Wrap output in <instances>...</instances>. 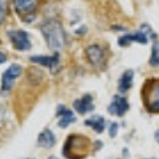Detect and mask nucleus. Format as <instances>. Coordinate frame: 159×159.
Masks as SVG:
<instances>
[{
  "label": "nucleus",
  "instance_id": "14",
  "mask_svg": "<svg viewBox=\"0 0 159 159\" xmlns=\"http://www.w3.org/2000/svg\"><path fill=\"white\" fill-rule=\"evenodd\" d=\"M129 37H130V41L131 43H138V44H143V45H146L148 43V34L141 29V31H137L134 33H130L129 34Z\"/></svg>",
  "mask_w": 159,
  "mask_h": 159
},
{
  "label": "nucleus",
  "instance_id": "9",
  "mask_svg": "<svg viewBox=\"0 0 159 159\" xmlns=\"http://www.w3.org/2000/svg\"><path fill=\"white\" fill-rule=\"evenodd\" d=\"M73 107L74 110L80 114H86L89 111H93L94 110V105H93V98L90 94H85V96H82L80 99H76V101L73 102Z\"/></svg>",
  "mask_w": 159,
  "mask_h": 159
},
{
  "label": "nucleus",
  "instance_id": "4",
  "mask_svg": "<svg viewBox=\"0 0 159 159\" xmlns=\"http://www.w3.org/2000/svg\"><path fill=\"white\" fill-rule=\"evenodd\" d=\"M23 72L21 65H17V64H12L6 72L3 73V78H2V92L7 93L11 90V88L13 86V82L20 74Z\"/></svg>",
  "mask_w": 159,
  "mask_h": 159
},
{
  "label": "nucleus",
  "instance_id": "2",
  "mask_svg": "<svg viewBox=\"0 0 159 159\" xmlns=\"http://www.w3.org/2000/svg\"><path fill=\"white\" fill-rule=\"evenodd\" d=\"M145 107L150 113H159V78H148L142 88Z\"/></svg>",
  "mask_w": 159,
  "mask_h": 159
},
{
  "label": "nucleus",
  "instance_id": "13",
  "mask_svg": "<svg viewBox=\"0 0 159 159\" xmlns=\"http://www.w3.org/2000/svg\"><path fill=\"white\" fill-rule=\"evenodd\" d=\"M85 125L86 126H90L97 134H101L103 130H105L106 122H105V118H103V117H101V116H94L92 118L86 119Z\"/></svg>",
  "mask_w": 159,
  "mask_h": 159
},
{
  "label": "nucleus",
  "instance_id": "12",
  "mask_svg": "<svg viewBox=\"0 0 159 159\" xmlns=\"http://www.w3.org/2000/svg\"><path fill=\"white\" fill-rule=\"evenodd\" d=\"M133 78H134V72L131 69H127V70L123 72L118 81V90L121 93H126L130 90V88L133 86Z\"/></svg>",
  "mask_w": 159,
  "mask_h": 159
},
{
  "label": "nucleus",
  "instance_id": "6",
  "mask_svg": "<svg viewBox=\"0 0 159 159\" xmlns=\"http://www.w3.org/2000/svg\"><path fill=\"white\" fill-rule=\"evenodd\" d=\"M86 56L90 64H93L94 66H102L105 62V52H103L102 47L96 45V44L86 48Z\"/></svg>",
  "mask_w": 159,
  "mask_h": 159
},
{
  "label": "nucleus",
  "instance_id": "21",
  "mask_svg": "<svg viewBox=\"0 0 159 159\" xmlns=\"http://www.w3.org/2000/svg\"><path fill=\"white\" fill-rule=\"evenodd\" d=\"M145 159H158V158H145Z\"/></svg>",
  "mask_w": 159,
  "mask_h": 159
},
{
  "label": "nucleus",
  "instance_id": "10",
  "mask_svg": "<svg viewBox=\"0 0 159 159\" xmlns=\"http://www.w3.org/2000/svg\"><path fill=\"white\" fill-rule=\"evenodd\" d=\"M56 116L60 117V121H58V126L65 129L68 127L70 123L76 122V117H74V114L72 110H69L66 109L64 105H58L57 107V111H56Z\"/></svg>",
  "mask_w": 159,
  "mask_h": 159
},
{
  "label": "nucleus",
  "instance_id": "18",
  "mask_svg": "<svg viewBox=\"0 0 159 159\" xmlns=\"http://www.w3.org/2000/svg\"><path fill=\"white\" fill-rule=\"evenodd\" d=\"M6 60H7V57H6V54L0 53V64H2V62H6Z\"/></svg>",
  "mask_w": 159,
  "mask_h": 159
},
{
  "label": "nucleus",
  "instance_id": "1",
  "mask_svg": "<svg viewBox=\"0 0 159 159\" xmlns=\"http://www.w3.org/2000/svg\"><path fill=\"white\" fill-rule=\"evenodd\" d=\"M40 31H41L43 36L45 37L48 47L52 51H61L65 47L66 34L61 25V23L57 21V20H54V19L45 20L40 25Z\"/></svg>",
  "mask_w": 159,
  "mask_h": 159
},
{
  "label": "nucleus",
  "instance_id": "11",
  "mask_svg": "<svg viewBox=\"0 0 159 159\" xmlns=\"http://www.w3.org/2000/svg\"><path fill=\"white\" fill-rule=\"evenodd\" d=\"M37 145L44 148H51L56 145V137H54L52 130L47 129V130L40 133V135L37 138Z\"/></svg>",
  "mask_w": 159,
  "mask_h": 159
},
{
  "label": "nucleus",
  "instance_id": "15",
  "mask_svg": "<svg viewBox=\"0 0 159 159\" xmlns=\"http://www.w3.org/2000/svg\"><path fill=\"white\" fill-rule=\"evenodd\" d=\"M150 65L151 66H159V41H157L152 45L151 56H150Z\"/></svg>",
  "mask_w": 159,
  "mask_h": 159
},
{
  "label": "nucleus",
  "instance_id": "7",
  "mask_svg": "<svg viewBox=\"0 0 159 159\" xmlns=\"http://www.w3.org/2000/svg\"><path fill=\"white\" fill-rule=\"evenodd\" d=\"M13 7L21 16H29L37 8V0H13Z\"/></svg>",
  "mask_w": 159,
  "mask_h": 159
},
{
  "label": "nucleus",
  "instance_id": "5",
  "mask_svg": "<svg viewBox=\"0 0 159 159\" xmlns=\"http://www.w3.org/2000/svg\"><path fill=\"white\" fill-rule=\"evenodd\" d=\"M129 110V102L125 97L122 96H114L110 105L107 106V111L117 117H123Z\"/></svg>",
  "mask_w": 159,
  "mask_h": 159
},
{
  "label": "nucleus",
  "instance_id": "20",
  "mask_svg": "<svg viewBox=\"0 0 159 159\" xmlns=\"http://www.w3.org/2000/svg\"><path fill=\"white\" fill-rule=\"evenodd\" d=\"M48 159H57L56 157H51V158H48Z\"/></svg>",
  "mask_w": 159,
  "mask_h": 159
},
{
  "label": "nucleus",
  "instance_id": "3",
  "mask_svg": "<svg viewBox=\"0 0 159 159\" xmlns=\"http://www.w3.org/2000/svg\"><path fill=\"white\" fill-rule=\"evenodd\" d=\"M8 37L11 40L12 45L15 49L17 51H28L31 49L32 44H31V39H29V34L24 31H20V29H16V31H9L8 32Z\"/></svg>",
  "mask_w": 159,
  "mask_h": 159
},
{
  "label": "nucleus",
  "instance_id": "8",
  "mask_svg": "<svg viewBox=\"0 0 159 159\" xmlns=\"http://www.w3.org/2000/svg\"><path fill=\"white\" fill-rule=\"evenodd\" d=\"M29 60H31L32 62H36V64H40V65H43V66L49 68L52 72L57 70L58 62H60L58 53L53 54V56H31Z\"/></svg>",
  "mask_w": 159,
  "mask_h": 159
},
{
  "label": "nucleus",
  "instance_id": "17",
  "mask_svg": "<svg viewBox=\"0 0 159 159\" xmlns=\"http://www.w3.org/2000/svg\"><path fill=\"white\" fill-rule=\"evenodd\" d=\"M117 133H118V123L111 122L110 126H109V135L111 138H114V137H117Z\"/></svg>",
  "mask_w": 159,
  "mask_h": 159
},
{
  "label": "nucleus",
  "instance_id": "16",
  "mask_svg": "<svg viewBox=\"0 0 159 159\" xmlns=\"http://www.w3.org/2000/svg\"><path fill=\"white\" fill-rule=\"evenodd\" d=\"M7 12V2L6 0H0V23H3Z\"/></svg>",
  "mask_w": 159,
  "mask_h": 159
},
{
  "label": "nucleus",
  "instance_id": "19",
  "mask_svg": "<svg viewBox=\"0 0 159 159\" xmlns=\"http://www.w3.org/2000/svg\"><path fill=\"white\" fill-rule=\"evenodd\" d=\"M155 139H157V142L159 143V130H158V131L155 133Z\"/></svg>",
  "mask_w": 159,
  "mask_h": 159
}]
</instances>
